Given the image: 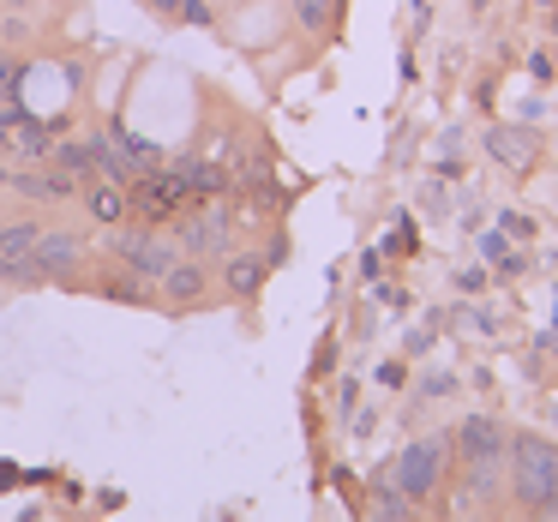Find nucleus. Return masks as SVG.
Listing matches in <instances>:
<instances>
[{
  "mask_svg": "<svg viewBox=\"0 0 558 522\" xmlns=\"http://www.w3.org/2000/svg\"><path fill=\"white\" fill-rule=\"evenodd\" d=\"M85 210H90V222H102V229H121L126 210H133V198H126L121 181H97V186H85Z\"/></svg>",
  "mask_w": 558,
  "mask_h": 522,
  "instance_id": "7",
  "label": "nucleus"
},
{
  "mask_svg": "<svg viewBox=\"0 0 558 522\" xmlns=\"http://www.w3.org/2000/svg\"><path fill=\"white\" fill-rule=\"evenodd\" d=\"M481 253H486V258H498L505 270H522V258L510 253V241H505V234H481Z\"/></svg>",
  "mask_w": 558,
  "mask_h": 522,
  "instance_id": "14",
  "label": "nucleus"
},
{
  "mask_svg": "<svg viewBox=\"0 0 558 522\" xmlns=\"http://www.w3.org/2000/svg\"><path fill=\"white\" fill-rule=\"evenodd\" d=\"M174 13H181V19H193V25H210L205 0H174Z\"/></svg>",
  "mask_w": 558,
  "mask_h": 522,
  "instance_id": "15",
  "label": "nucleus"
},
{
  "mask_svg": "<svg viewBox=\"0 0 558 522\" xmlns=\"http://www.w3.org/2000/svg\"><path fill=\"white\" fill-rule=\"evenodd\" d=\"M78 258H85V241L78 234H37V246H31V277H61V270H78Z\"/></svg>",
  "mask_w": 558,
  "mask_h": 522,
  "instance_id": "6",
  "label": "nucleus"
},
{
  "mask_svg": "<svg viewBox=\"0 0 558 522\" xmlns=\"http://www.w3.org/2000/svg\"><path fill=\"white\" fill-rule=\"evenodd\" d=\"M19 193H31V198H66V193H73V174H61V169H49V174H19Z\"/></svg>",
  "mask_w": 558,
  "mask_h": 522,
  "instance_id": "10",
  "label": "nucleus"
},
{
  "mask_svg": "<svg viewBox=\"0 0 558 522\" xmlns=\"http://www.w3.org/2000/svg\"><path fill=\"white\" fill-rule=\"evenodd\" d=\"M462 457H469V469H474V486H493V469H498V457H505V433H498V421L493 414H469L462 421Z\"/></svg>",
  "mask_w": 558,
  "mask_h": 522,
  "instance_id": "3",
  "label": "nucleus"
},
{
  "mask_svg": "<svg viewBox=\"0 0 558 522\" xmlns=\"http://www.w3.org/2000/svg\"><path fill=\"white\" fill-rule=\"evenodd\" d=\"M486 150H493L505 169H529V162H534V138L529 133H510V126H493V133H486Z\"/></svg>",
  "mask_w": 558,
  "mask_h": 522,
  "instance_id": "8",
  "label": "nucleus"
},
{
  "mask_svg": "<svg viewBox=\"0 0 558 522\" xmlns=\"http://www.w3.org/2000/svg\"><path fill=\"white\" fill-rule=\"evenodd\" d=\"M109 294H114V301H126V306H150V301H157L145 277H138V282H133V277H114V282H109Z\"/></svg>",
  "mask_w": 558,
  "mask_h": 522,
  "instance_id": "13",
  "label": "nucleus"
},
{
  "mask_svg": "<svg viewBox=\"0 0 558 522\" xmlns=\"http://www.w3.org/2000/svg\"><path fill=\"white\" fill-rule=\"evenodd\" d=\"M445 450H450L445 438H421V445L402 450V457H397V486H402V493H409V498L433 493L438 474H445Z\"/></svg>",
  "mask_w": 558,
  "mask_h": 522,
  "instance_id": "4",
  "label": "nucleus"
},
{
  "mask_svg": "<svg viewBox=\"0 0 558 522\" xmlns=\"http://www.w3.org/2000/svg\"><path fill=\"white\" fill-rule=\"evenodd\" d=\"M289 7H294V19H301V31H313V37H325L342 13V0H289Z\"/></svg>",
  "mask_w": 558,
  "mask_h": 522,
  "instance_id": "9",
  "label": "nucleus"
},
{
  "mask_svg": "<svg viewBox=\"0 0 558 522\" xmlns=\"http://www.w3.org/2000/svg\"><path fill=\"white\" fill-rule=\"evenodd\" d=\"M265 289V258H229V294H258Z\"/></svg>",
  "mask_w": 558,
  "mask_h": 522,
  "instance_id": "12",
  "label": "nucleus"
},
{
  "mask_svg": "<svg viewBox=\"0 0 558 522\" xmlns=\"http://www.w3.org/2000/svg\"><path fill=\"white\" fill-rule=\"evenodd\" d=\"M174 241H181V253H193V258L222 253V246H229V210H193V217L174 229Z\"/></svg>",
  "mask_w": 558,
  "mask_h": 522,
  "instance_id": "5",
  "label": "nucleus"
},
{
  "mask_svg": "<svg viewBox=\"0 0 558 522\" xmlns=\"http://www.w3.org/2000/svg\"><path fill=\"white\" fill-rule=\"evenodd\" d=\"M510 469H517V498L529 510H546L558 498V445H546V438H517V445H510Z\"/></svg>",
  "mask_w": 558,
  "mask_h": 522,
  "instance_id": "1",
  "label": "nucleus"
},
{
  "mask_svg": "<svg viewBox=\"0 0 558 522\" xmlns=\"http://www.w3.org/2000/svg\"><path fill=\"white\" fill-rule=\"evenodd\" d=\"M114 258H121L126 270H138V277H162V270L181 265V241L174 234H150V229H126L121 241H114Z\"/></svg>",
  "mask_w": 558,
  "mask_h": 522,
  "instance_id": "2",
  "label": "nucleus"
},
{
  "mask_svg": "<svg viewBox=\"0 0 558 522\" xmlns=\"http://www.w3.org/2000/svg\"><path fill=\"white\" fill-rule=\"evenodd\" d=\"M13 85V61H0V90Z\"/></svg>",
  "mask_w": 558,
  "mask_h": 522,
  "instance_id": "16",
  "label": "nucleus"
},
{
  "mask_svg": "<svg viewBox=\"0 0 558 522\" xmlns=\"http://www.w3.org/2000/svg\"><path fill=\"white\" fill-rule=\"evenodd\" d=\"M162 294H169V301H198V294H205V277H198L193 265H174V270H162Z\"/></svg>",
  "mask_w": 558,
  "mask_h": 522,
  "instance_id": "11",
  "label": "nucleus"
},
{
  "mask_svg": "<svg viewBox=\"0 0 558 522\" xmlns=\"http://www.w3.org/2000/svg\"><path fill=\"white\" fill-rule=\"evenodd\" d=\"M534 7H553V0H534Z\"/></svg>",
  "mask_w": 558,
  "mask_h": 522,
  "instance_id": "18",
  "label": "nucleus"
},
{
  "mask_svg": "<svg viewBox=\"0 0 558 522\" xmlns=\"http://www.w3.org/2000/svg\"><path fill=\"white\" fill-rule=\"evenodd\" d=\"M7 181H13V174H7V162H0V186H7Z\"/></svg>",
  "mask_w": 558,
  "mask_h": 522,
  "instance_id": "17",
  "label": "nucleus"
}]
</instances>
